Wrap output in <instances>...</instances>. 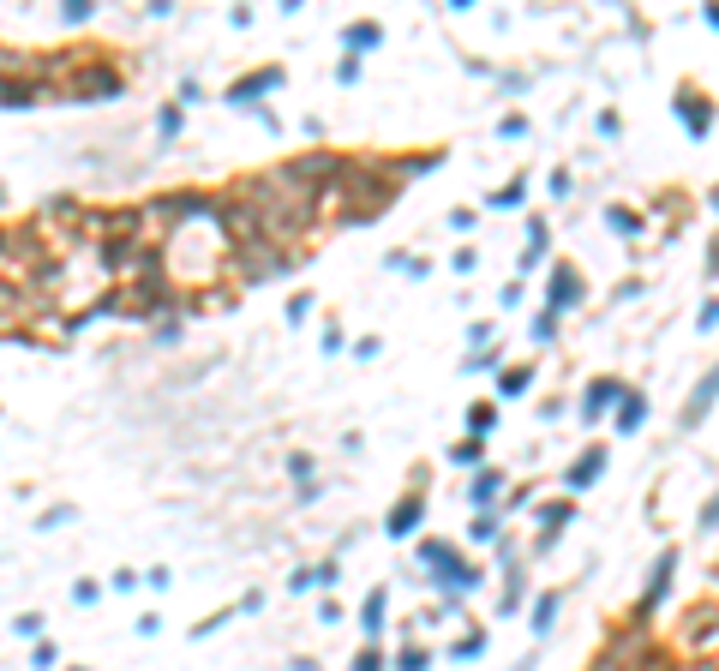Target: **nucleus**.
Here are the masks:
<instances>
[{
  "mask_svg": "<svg viewBox=\"0 0 719 671\" xmlns=\"http://www.w3.org/2000/svg\"><path fill=\"white\" fill-rule=\"evenodd\" d=\"M300 264V258L288 252L276 240H252V246H234L228 252V288H258V282H276Z\"/></svg>",
  "mask_w": 719,
  "mask_h": 671,
  "instance_id": "obj_1",
  "label": "nucleus"
},
{
  "mask_svg": "<svg viewBox=\"0 0 719 671\" xmlns=\"http://www.w3.org/2000/svg\"><path fill=\"white\" fill-rule=\"evenodd\" d=\"M282 78L288 72L276 66H252V72H240V78H234V85H222V102H228V108H264L258 97H270V90H282Z\"/></svg>",
  "mask_w": 719,
  "mask_h": 671,
  "instance_id": "obj_2",
  "label": "nucleus"
},
{
  "mask_svg": "<svg viewBox=\"0 0 719 671\" xmlns=\"http://www.w3.org/2000/svg\"><path fill=\"white\" fill-rule=\"evenodd\" d=\"M420 522H426V486L402 492V498L390 503V515H384V540H408V534H420Z\"/></svg>",
  "mask_w": 719,
  "mask_h": 671,
  "instance_id": "obj_3",
  "label": "nucleus"
},
{
  "mask_svg": "<svg viewBox=\"0 0 719 671\" xmlns=\"http://www.w3.org/2000/svg\"><path fill=\"white\" fill-rule=\"evenodd\" d=\"M342 162H348V157H336V150H306V157H288V174L324 192V186H330L336 174H342Z\"/></svg>",
  "mask_w": 719,
  "mask_h": 671,
  "instance_id": "obj_4",
  "label": "nucleus"
},
{
  "mask_svg": "<svg viewBox=\"0 0 719 671\" xmlns=\"http://www.w3.org/2000/svg\"><path fill=\"white\" fill-rule=\"evenodd\" d=\"M582 294H588V288H582V270H575V264H552V276H546V312H570V306H582Z\"/></svg>",
  "mask_w": 719,
  "mask_h": 671,
  "instance_id": "obj_5",
  "label": "nucleus"
},
{
  "mask_svg": "<svg viewBox=\"0 0 719 671\" xmlns=\"http://www.w3.org/2000/svg\"><path fill=\"white\" fill-rule=\"evenodd\" d=\"M623 396H630V384H623V378H593L588 384V396H582V420H605V414H618L623 408Z\"/></svg>",
  "mask_w": 719,
  "mask_h": 671,
  "instance_id": "obj_6",
  "label": "nucleus"
},
{
  "mask_svg": "<svg viewBox=\"0 0 719 671\" xmlns=\"http://www.w3.org/2000/svg\"><path fill=\"white\" fill-rule=\"evenodd\" d=\"M672 575H677V552L665 545L660 557H653V575H647V587H642V600H635V617H653V605L672 594Z\"/></svg>",
  "mask_w": 719,
  "mask_h": 671,
  "instance_id": "obj_7",
  "label": "nucleus"
},
{
  "mask_svg": "<svg viewBox=\"0 0 719 671\" xmlns=\"http://www.w3.org/2000/svg\"><path fill=\"white\" fill-rule=\"evenodd\" d=\"M600 473H605V443H588V450H582V456L563 468V492H570V498H582V492H588Z\"/></svg>",
  "mask_w": 719,
  "mask_h": 671,
  "instance_id": "obj_8",
  "label": "nucleus"
},
{
  "mask_svg": "<svg viewBox=\"0 0 719 671\" xmlns=\"http://www.w3.org/2000/svg\"><path fill=\"white\" fill-rule=\"evenodd\" d=\"M533 515H540V540H533V552H546V545H558V534L575 522V498H558V503H533Z\"/></svg>",
  "mask_w": 719,
  "mask_h": 671,
  "instance_id": "obj_9",
  "label": "nucleus"
},
{
  "mask_svg": "<svg viewBox=\"0 0 719 671\" xmlns=\"http://www.w3.org/2000/svg\"><path fill=\"white\" fill-rule=\"evenodd\" d=\"M677 120H684V132H695V138H707L714 132V102L702 97V90H677Z\"/></svg>",
  "mask_w": 719,
  "mask_h": 671,
  "instance_id": "obj_10",
  "label": "nucleus"
},
{
  "mask_svg": "<svg viewBox=\"0 0 719 671\" xmlns=\"http://www.w3.org/2000/svg\"><path fill=\"white\" fill-rule=\"evenodd\" d=\"M714 402H719V360H714V371H707L702 384H695V396L684 402V414H677V420H684V432H695V426H702Z\"/></svg>",
  "mask_w": 719,
  "mask_h": 671,
  "instance_id": "obj_11",
  "label": "nucleus"
},
{
  "mask_svg": "<svg viewBox=\"0 0 719 671\" xmlns=\"http://www.w3.org/2000/svg\"><path fill=\"white\" fill-rule=\"evenodd\" d=\"M378 43H384V25H378V18H348V25H342V48H348V55L366 60Z\"/></svg>",
  "mask_w": 719,
  "mask_h": 671,
  "instance_id": "obj_12",
  "label": "nucleus"
},
{
  "mask_svg": "<svg viewBox=\"0 0 719 671\" xmlns=\"http://www.w3.org/2000/svg\"><path fill=\"white\" fill-rule=\"evenodd\" d=\"M336 575H342V564L336 557H318V564H300V570L288 575V587L294 594H312V587H336Z\"/></svg>",
  "mask_w": 719,
  "mask_h": 671,
  "instance_id": "obj_13",
  "label": "nucleus"
},
{
  "mask_svg": "<svg viewBox=\"0 0 719 671\" xmlns=\"http://www.w3.org/2000/svg\"><path fill=\"white\" fill-rule=\"evenodd\" d=\"M558 605H563V594H558V587L533 594V605H528V629H533V635H552V624H558Z\"/></svg>",
  "mask_w": 719,
  "mask_h": 671,
  "instance_id": "obj_14",
  "label": "nucleus"
},
{
  "mask_svg": "<svg viewBox=\"0 0 719 671\" xmlns=\"http://www.w3.org/2000/svg\"><path fill=\"white\" fill-rule=\"evenodd\" d=\"M384 587H372V594H366V605H360V635H366V642L378 647V635H384Z\"/></svg>",
  "mask_w": 719,
  "mask_h": 671,
  "instance_id": "obj_15",
  "label": "nucleus"
},
{
  "mask_svg": "<svg viewBox=\"0 0 719 671\" xmlns=\"http://www.w3.org/2000/svg\"><path fill=\"white\" fill-rule=\"evenodd\" d=\"M468 498H474L480 510H491V503L503 498V473H498V468H480V473H474V486H468Z\"/></svg>",
  "mask_w": 719,
  "mask_h": 671,
  "instance_id": "obj_16",
  "label": "nucleus"
},
{
  "mask_svg": "<svg viewBox=\"0 0 719 671\" xmlns=\"http://www.w3.org/2000/svg\"><path fill=\"white\" fill-rule=\"evenodd\" d=\"M444 462H450V468H474V473H480V462H486V438H461V443H450Z\"/></svg>",
  "mask_w": 719,
  "mask_h": 671,
  "instance_id": "obj_17",
  "label": "nucleus"
},
{
  "mask_svg": "<svg viewBox=\"0 0 719 671\" xmlns=\"http://www.w3.org/2000/svg\"><path fill=\"white\" fill-rule=\"evenodd\" d=\"M528 384H533V366H528V360H516V366L498 371V396L503 402H510V396H528Z\"/></svg>",
  "mask_w": 719,
  "mask_h": 671,
  "instance_id": "obj_18",
  "label": "nucleus"
},
{
  "mask_svg": "<svg viewBox=\"0 0 719 671\" xmlns=\"http://www.w3.org/2000/svg\"><path fill=\"white\" fill-rule=\"evenodd\" d=\"M420 564L438 575V570H450V564H461V552H456L450 540H426V545H420Z\"/></svg>",
  "mask_w": 719,
  "mask_h": 671,
  "instance_id": "obj_19",
  "label": "nucleus"
},
{
  "mask_svg": "<svg viewBox=\"0 0 719 671\" xmlns=\"http://www.w3.org/2000/svg\"><path fill=\"white\" fill-rule=\"evenodd\" d=\"M546 258V216H528V246H522V270H533Z\"/></svg>",
  "mask_w": 719,
  "mask_h": 671,
  "instance_id": "obj_20",
  "label": "nucleus"
},
{
  "mask_svg": "<svg viewBox=\"0 0 719 671\" xmlns=\"http://www.w3.org/2000/svg\"><path fill=\"white\" fill-rule=\"evenodd\" d=\"M288 480H294V492L318 486V462L306 456V450H288Z\"/></svg>",
  "mask_w": 719,
  "mask_h": 671,
  "instance_id": "obj_21",
  "label": "nucleus"
},
{
  "mask_svg": "<svg viewBox=\"0 0 719 671\" xmlns=\"http://www.w3.org/2000/svg\"><path fill=\"white\" fill-rule=\"evenodd\" d=\"M180 127H187V108H180V102H162V108H157V138L174 144V138H180Z\"/></svg>",
  "mask_w": 719,
  "mask_h": 671,
  "instance_id": "obj_22",
  "label": "nucleus"
},
{
  "mask_svg": "<svg viewBox=\"0 0 719 671\" xmlns=\"http://www.w3.org/2000/svg\"><path fill=\"white\" fill-rule=\"evenodd\" d=\"M522 198H528V180H522V174H516V180H503L498 192H491V198H486V210H516Z\"/></svg>",
  "mask_w": 719,
  "mask_h": 671,
  "instance_id": "obj_23",
  "label": "nucleus"
},
{
  "mask_svg": "<svg viewBox=\"0 0 719 671\" xmlns=\"http://www.w3.org/2000/svg\"><path fill=\"white\" fill-rule=\"evenodd\" d=\"M647 420V396L642 390H630V396H623V408H618V432H635Z\"/></svg>",
  "mask_w": 719,
  "mask_h": 671,
  "instance_id": "obj_24",
  "label": "nucleus"
},
{
  "mask_svg": "<svg viewBox=\"0 0 719 671\" xmlns=\"http://www.w3.org/2000/svg\"><path fill=\"white\" fill-rule=\"evenodd\" d=\"M491 426H498V408H491V402H474V408H468V438H486Z\"/></svg>",
  "mask_w": 719,
  "mask_h": 671,
  "instance_id": "obj_25",
  "label": "nucleus"
},
{
  "mask_svg": "<svg viewBox=\"0 0 719 671\" xmlns=\"http://www.w3.org/2000/svg\"><path fill=\"white\" fill-rule=\"evenodd\" d=\"M522 605V575H516V564H510V570H503V594H498V612L510 617Z\"/></svg>",
  "mask_w": 719,
  "mask_h": 671,
  "instance_id": "obj_26",
  "label": "nucleus"
},
{
  "mask_svg": "<svg viewBox=\"0 0 719 671\" xmlns=\"http://www.w3.org/2000/svg\"><path fill=\"white\" fill-rule=\"evenodd\" d=\"M96 18V0H60V25H90Z\"/></svg>",
  "mask_w": 719,
  "mask_h": 671,
  "instance_id": "obj_27",
  "label": "nucleus"
},
{
  "mask_svg": "<svg viewBox=\"0 0 719 671\" xmlns=\"http://www.w3.org/2000/svg\"><path fill=\"white\" fill-rule=\"evenodd\" d=\"M605 222H612V229L623 234V240H635V234L647 229V222H642V216H635V210H605Z\"/></svg>",
  "mask_w": 719,
  "mask_h": 671,
  "instance_id": "obj_28",
  "label": "nucleus"
},
{
  "mask_svg": "<svg viewBox=\"0 0 719 671\" xmlns=\"http://www.w3.org/2000/svg\"><path fill=\"white\" fill-rule=\"evenodd\" d=\"M468 540H474V545H491V540H498V515L480 510V515H474V528H468Z\"/></svg>",
  "mask_w": 719,
  "mask_h": 671,
  "instance_id": "obj_29",
  "label": "nucleus"
},
{
  "mask_svg": "<svg viewBox=\"0 0 719 671\" xmlns=\"http://www.w3.org/2000/svg\"><path fill=\"white\" fill-rule=\"evenodd\" d=\"M426 666H431V654H426L420 642H408L402 654H396V671H426Z\"/></svg>",
  "mask_w": 719,
  "mask_h": 671,
  "instance_id": "obj_30",
  "label": "nucleus"
},
{
  "mask_svg": "<svg viewBox=\"0 0 719 671\" xmlns=\"http://www.w3.org/2000/svg\"><path fill=\"white\" fill-rule=\"evenodd\" d=\"M533 342H558V312H546V306L533 312Z\"/></svg>",
  "mask_w": 719,
  "mask_h": 671,
  "instance_id": "obj_31",
  "label": "nucleus"
},
{
  "mask_svg": "<svg viewBox=\"0 0 719 671\" xmlns=\"http://www.w3.org/2000/svg\"><path fill=\"white\" fill-rule=\"evenodd\" d=\"M66 522H72V503H48V510L36 515V528H43V534L48 528H66Z\"/></svg>",
  "mask_w": 719,
  "mask_h": 671,
  "instance_id": "obj_32",
  "label": "nucleus"
},
{
  "mask_svg": "<svg viewBox=\"0 0 719 671\" xmlns=\"http://www.w3.org/2000/svg\"><path fill=\"white\" fill-rule=\"evenodd\" d=\"M228 617H234V612H210V617H198V624H192V642H210V635L228 624Z\"/></svg>",
  "mask_w": 719,
  "mask_h": 671,
  "instance_id": "obj_33",
  "label": "nucleus"
},
{
  "mask_svg": "<svg viewBox=\"0 0 719 671\" xmlns=\"http://www.w3.org/2000/svg\"><path fill=\"white\" fill-rule=\"evenodd\" d=\"M180 330H187V324H180V312L157 318V342H162V348H174V342H180Z\"/></svg>",
  "mask_w": 719,
  "mask_h": 671,
  "instance_id": "obj_34",
  "label": "nucleus"
},
{
  "mask_svg": "<svg viewBox=\"0 0 719 671\" xmlns=\"http://www.w3.org/2000/svg\"><path fill=\"white\" fill-rule=\"evenodd\" d=\"M30 666H36V671H55L60 666V647L55 642H36V647H30Z\"/></svg>",
  "mask_w": 719,
  "mask_h": 671,
  "instance_id": "obj_35",
  "label": "nucleus"
},
{
  "mask_svg": "<svg viewBox=\"0 0 719 671\" xmlns=\"http://www.w3.org/2000/svg\"><path fill=\"white\" fill-rule=\"evenodd\" d=\"M18 635H25V642H43V612H18Z\"/></svg>",
  "mask_w": 719,
  "mask_h": 671,
  "instance_id": "obj_36",
  "label": "nucleus"
},
{
  "mask_svg": "<svg viewBox=\"0 0 719 671\" xmlns=\"http://www.w3.org/2000/svg\"><path fill=\"white\" fill-rule=\"evenodd\" d=\"M282 318H288V324H294V330H300L306 318H312V294H294V300H288V312H282Z\"/></svg>",
  "mask_w": 719,
  "mask_h": 671,
  "instance_id": "obj_37",
  "label": "nucleus"
},
{
  "mask_svg": "<svg viewBox=\"0 0 719 671\" xmlns=\"http://www.w3.org/2000/svg\"><path fill=\"white\" fill-rule=\"evenodd\" d=\"M450 654H456V659H480V654H486V635L474 629V635H461V642L450 647Z\"/></svg>",
  "mask_w": 719,
  "mask_h": 671,
  "instance_id": "obj_38",
  "label": "nucleus"
},
{
  "mask_svg": "<svg viewBox=\"0 0 719 671\" xmlns=\"http://www.w3.org/2000/svg\"><path fill=\"white\" fill-rule=\"evenodd\" d=\"M336 85H360V55H342V60H336Z\"/></svg>",
  "mask_w": 719,
  "mask_h": 671,
  "instance_id": "obj_39",
  "label": "nucleus"
},
{
  "mask_svg": "<svg viewBox=\"0 0 719 671\" xmlns=\"http://www.w3.org/2000/svg\"><path fill=\"white\" fill-rule=\"evenodd\" d=\"M384 264H390V270H408V276H426V270H431L426 258H402V252H390Z\"/></svg>",
  "mask_w": 719,
  "mask_h": 671,
  "instance_id": "obj_40",
  "label": "nucleus"
},
{
  "mask_svg": "<svg viewBox=\"0 0 719 671\" xmlns=\"http://www.w3.org/2000/svg\"><path fill=\"white\" fill-rule=\"evenodd\" d=\"M354 671H384V654H378V647L366 642V647H360V654H354Z\"/></svg>",
  "mask_w": 719,
  "mask_h": 671,
  "instance_id": "obj_41",
  "label": "nucleus"
},
{
  "mask_svg": "<svg viewBox=\"0 0 719 671\" xmlns=\"http://www.w3.org/2000/svg\"><path fill=\"white\" fill-rule=\"evenodd\" d=\"M96 600H102L96 582H72V605H96Z\"/></svg>",
  "mask_w": 719,
  "mask_h": 671,
  "instance_id": "obj_42",
  "label": "nucleus"
},
{
  "mask_svg": "<svg viewBox=\"0 0 719 671\" xmlns=\"http://www.w3.org/2000/svg\"><path fill=\"white\" fill-rule=\"evenodd\" d=\"M108 587H115V594H132V587H144V575H132V570H115V575H108Z\"/></svg>",
  "mask_w": 719,
  "mask_h": 671,
  "instance_id": "obj_43",
  "label": "nucleus"
},
{
  "mask_svg": "<svg viewBox=\"0 0 719 671\" xmlns=\"http://www.w3.org/2000/svg\"><path fill=\"white\" fill-rule=\"evenodd\" d=\"M168 582H174V575H168V564H157V570L144 575V587H150V594H168Z\"/></svg>",
  "mask_w": 719,
  "mask_h": 671,
  "instance_id": "obj_44",
  "label": "nucleus"
},
{
  "mask_svg": "<svg viewBox=\"0 0 719 671\" xmlns=\"http://www.w3.org/2000/svg\"><path fill=\"white\" fill-rule=\"evenodd\" d=\"M498 132H503V138H522V132H528V115H503Z\"/></svg>",
  "mask_w": 719,
  "mask_h": 671,
  "instance_id": "obj_45",
  "label": "nucleus"
},
{
  "mask_svg": "<svg viewBox=\"0 0 719 671\" xmlns=\"http://www.w3.org/2000/svg\"><path fill=\"white\" fill-rule=\"evenodd\" d=\"M486 366H498V348H474L468 354V371H486Z\"/></svg>",
  "mask_w": 719,
  "mask_h": 671,
  "instance_id": "obj_46",
  "label": "nucleus"
},
{
  "mask_svg": "<svg viewBox=\"0 0 719 671\" xmlns=\"http://www.w3.org/2000/svg\"><path fill=\"white\" fill-rule=\"evenodd\" d=\"M318 348H324V354H342V348H348V342H342V330L324 324V342H318Z\"/></svg>",
  "mask_w": 719,
  "mask_h": 671,
  "instance_id": "obj_47",
  "label": "nucleus"
},
{
  "mask_svg": "<svg viewBox=\"0 0 719 671\" xmlns=\"http://www.w3.org/2000/svg\"><path fill=\"white\" fill-rule=\"evenodd\" d=\"M528 503H533V486H516L510 498H503V510H528Z\"/></svg>",
  "mask_w": 719,
  "mask_h": 671,
  "instance_id": "obj_48",
  "label": "nucleus"
},
{
  "mask_svg": "<svg viewBox=\"0 0 719 671\" xmlns=\"http://www.w3.org/2000/svg\"><path fill=\"white\" fill-rule=\"evenodd\" d=\"M522 294H528V288H522V282H510V288H503V294H498V306H503V312H510V306H522Z\"/></svg>",
  "mask_w": 719,
  "mask_h": 671,
  "instance_id": "obj_49",
  "label": "nucleus"
},
{
  "mask_svg": "<svg viewBox=\"0 0 719 671\" xmlns=\"http://www.w3.org/2000/svg\"><path fill=\"white\" fill-rule=\"evenodd\" d=\"M180 102H204V85H198V78H180Z\"/></svg>",
  "mask_w": 719,
  "mask_h": 671,
  "instance_id": "obj_50",
  "label": "nucleus"
},
{
  "mask_svg": "<svg viewBox=\"0 0 719 671\" xmlns=\"http://www.w3.org/2000/svg\"><path fill=\"white\" fill-rule=\"evenodd\" d=\"M702 528H719V492H714V498L702 503Z\"/></svg>",
  "mask_w": 719,
  "mask_h": 671,
  "instance_id": "obj_51",
  "label": "nucleus"
},
{
  "mask_svg": "<svg viewBox=\"0 0 719 671\" xmlns=\"http://www.w3.org/2000/svg\"><path fill=\"white\" fill-rule=\"evenodd\" d=\"M695 324H702V330H719V300H707V306H702V318H695Z\"/></svg>",
  "mask_w": 719,
  "mask_h": 671,
  "instance_id": "obj_52",
  "label": "nucleus"
},
{
  "mask_svg": "<svg viewBox=\"0 0 719 671\" xmlns=\"http://www.w3.org/2000/svg\"><path fill=\"white\" fill-rule=\"evenodd\" d=\"M288 671H318V659H306V654H294V659H288Z\"/></svg>",
  "mask_w": 719,
  "mask_h": 671,
  "instance_id": "obj_53",
  "label": "nucleus"
},
{
  "mask_svg": "<svg viewBox=\"0 0 719 671\" xmlns=\"http://www.w3.org/2000/svg\"><path fill=\"white\" fill-rule=\"evenodd\" d=\"M707 25H714V30H719V6H707Z\"/></svg>",
  "mask_w": 719,
  "mask_h": 671,
  "instance_id": "obj_54",
  "label": "nucleus"
},
{
  "mask_svg": "<svg viewBox=\"0 0 719 671\" xmlns=\"http://www.w3.org/2000/svg\"><path fill=\"white\" fill-rule=\"evenodd\" d=\"M0 204H6V186H0Z\"/></svg>",
  "mask_w": 719,
  "mask_h": 671,
  "instance_id": "obj_55",
  "label": "nucleus"
},
{
  "mask_svg": "<svg viewBox=\"0 0 719 671\" xmlns=\"http://www.w3.org/2000/svg\"><path fill=\"white\" fill-rule=\"evenodd\" d=\"M66 671H85V666H66Z\"/></svg>",
  "mask_w": 719,
  "mask_h": 671,
  "instance_id": "obj_56",
  "label": "nucleus"
}]
</instances>
